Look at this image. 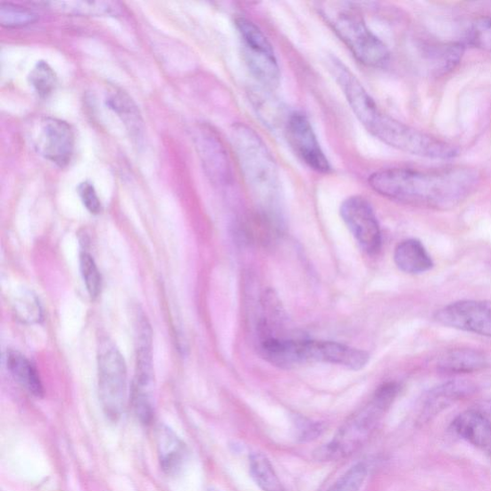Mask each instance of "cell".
<instances>
[{"instance_id":"1","label":"cell","mask_w":491,"mask_h":491,"mask_svg":"<svg viewBox=\"0 0 491 491\" xmlns=\"http://www.w3.org/2000/svg\"><path fill=\"white\" fill-rule=\"evenodd\" d=\"M479 176L469 168L419 171L389 168L374 172L370 187L383 197L420 208L447 211L469 198Z\"/></svg>"},{"instance_id":"2","label":"cell","mask_w":491,"mask_h":491,"mask_svg":"<svg viewBox=\"0 0 491 491\" xmlns=\"http://www.w3.org/2000/svg\"><path fill=\"white\" fill-rule=\"evenodd\" d=\"M242 175L263 208L274 211L280 200L279 168L265 142L251 127L239 123L231 130Z\"/></svg>"},{"instance_id":"3","label":"cell","mask_w":491,"mask_h":491,"mask_svg":"<svg viewBox=\"0 0 491 491\" xmlns=\"http://www.w3.org/2000/svg\"><path fill=\"white\" fill-rule=\"evenodd\" d=\"M399 391L395 383H386L373 395L370 402L348 418L331 441L318 448V461L331 462L352 456L368 442L376 431L384 413L390 408Z\"/></svg>"},{"instance_id":"4","label":"cell","mask_w":491,"mask_h":491,"mask_svg":"<svg viewBox=\"0 0 491 491\" xmlns=\"http://www.w3.org/2000/svg\"><path fill=\"white\" fill-rule=\"evenodd\" d=\"M320 12L361 63L381 68L389 61V50L357 11L345 4L327 3L320 5Z\"/></svg>"},{"instance_id":"5","label":"cell","mask_w":491,"mask_h":491,"mask_svg":"<svg viewBox=\"0 0 491 491\" xmlns=\"http://www.w3.org/2000/svg\"><path fill=\"white\" fill-rule=\"evenodd\" d=\"M364 127L385 145L416 156L447 160L458 154L454 146L399 122L381 110L374 113Z\"/></svg>"},{"instance_id":"6","label":"cell","mask_w":491,"mask_h":491,"mask_svg":"<svg viewBox=\"0 0 491 491\" xmlns=\"http://www.w3.org/2000/svg\"><path fill=\"white\" fill-rule=\"evenodd\" d=\"M236 28L250 72L266 88L276 89L280 83V68L272 44L249 19L237 18Z\"/></svg>"},{"instance_id":"7","label":"cell","mask_w":491,"mask_h":491,"mask_svg":"<svg viewBox=\"0 0 491 491\" xmlns=\"http://www.w3.org/2000/svg\"><path fill=\"white\" fill-rule=\"evenodd\" d=\"M98 387L106 416L112 421L118 420L125 409L127 368L122 354L109 342L102 344L99 350Z\"/></svg>"},{"instance_id":"8","label":"cell","mask_w":491,"mask_h":491,"mask_svg":"<svg viewBox=\"0 0 491 491\" xmlns=\"http://www.w3.org/2000/svg\"><path fill=\"white\" fill-rule=\"evenodd\" d=\"M340 213L361 249L370 255L378 254L382 245L381 230L369 201L361 196L347 198L341 204Z\"/></svg>"},{"instance_id":"9","label":"cell","mask_w":491,"mask_h":491,"mask_svg":"<svg viewBox=\"0 0 491 491\" xmlns=\"http://www.w3.org/2000/svg\"><path fill=\"white\" fill-rule=\"evenodd\" d=\"M284 132L295 156L310 170L322 174L331 171V165L320 146L314 129L304 113H291L284 123Z\"/></svg>"},{"instance_id":"10","label":"cell","mask_w":491,"mask_h":491,"mask_svg":"<svg viewBox=\"0 0 491 491\" xmlns=\"http://www.w3.org/2000/svg\"><path fill=\"white\" fill-rule=\"evenodd\" d=\"M438 324L491 338V302L460 301L439 309Z\"/></svg>"},{"instance_id":"11","label":"cell","mask_w":491,"mask_h":491,"mask_svg":"<svg viewBox=\"0 0 491 491\" xmlns=\"http://www.w3.org/2000/svg\"><path fill=\"white\" fill-rule=\"evenodd\" d=\"M299 358L301 365L318 362V363L338 365L354 370L365 368L370 360L366 352L350 345L314 340H300Z\"/></svg>"},{"instance_id":"12","label":"cell","mask_w":491,"mask_h":491,"mask_svg":"<svg viewBox=\"0 0 491 491\" xmlns=\"http://www.w3.org/2000/svg\"><path fill=\"white\" fill-rule=\"evenodd\" d=\"M74 146V133L70 124L54 118L41 121L36 147L46 160L60 167L68 165L73 156Z\"/></svg>"},{"instance_id":"13","label":"cell","mask_w":491,"mask_h":491,"mask_svg":"<svg viewBox=\"0 0 491 491\" xmlns=\"http://www.w3.org/2000/svg\"><path fill=\"white\" fill-rule=\"evenodd\" d=\"M194 139L206 174L215 183H228L230 164L221 139L210 127L204 125L198 129Z\"/></svg>"},{"instance_id":"14","label":"cell","mask_w":491,"mask_h":491,"mask_svg":"<svg viewBox=\"0 0 491 491\" xmlns=\"http://www.w3.org/2000/svg\"><path fill=\"white\" fill-rule=\"evenodd\" d=\"M135 329L137 369L133 387L153 392V332L145 313H137Z\"/></svg>"},{"instance_id":"15","label":"cell","mask_w":491,"mask_h":491,"mask_svg":"<svg viewBox=\"0 0 491 491\" xmlns=\"http://www.w3.org/2000/svg\"><path fill=\"white\" fill-rule=\"evenodd\" d=\"M460 437L491 457V424L477 409L465 411L452 421Z\"/></svg>"},{"instance_id":"16","label":"cell","mask_w":491,"mask_h":491,"mask_svg":"<svg viewBox=\"0 0 491 491\" xmlns=\"http://www.w3.org/2000/svg\"><path fill=\"white\" fill-rule=\"evenodd\" d=\"M475 392V386L468 381H450L437 386L426 395L420 415L421 422L431 420L437 413L458 400Z\"/></svg>"},{"instance_id":"17","label":"cell","mask_w":491,"mask_h":491,"mask_svg":"<svg viewBox=\"0 0 491 491\" xmlns=\"http://www.w3.org/2000/svg\"><path fill=\"white\" fill-rule=\"evenodd\" d=\"M156 444L161 468L168 476H176L184 469L188 458L187 445L167 426H159Z\"/></svg>"},{"instance_id":"18","label":"cell","mask_w":491,"mask_h":491,"mask_svg":"<svg viewBox=\"0 0 491 491\" xmlns=\"http://www.w3.org/2000/svg\"><path fill=\"white\" fill-rule=\"evenodd\" d=\"M394 260L400 270L410 275L429 272L434 266L430 254L417 239L399 243L395 250Z\"/></svg>"},{"instance_id":"19","label":"cell","mask_w":491,"mask_h":491,"mask_svg":"<svg viewBox=\"0 0 491 491\" xmlns=\"http://www.w3.org/2000/svg\"><path fill=\"white\" fill-rule=\"evenodd\" d=\"M45 7L61 14L72 16L104 17L116 16L121 12V5L112 2H46L42 3Z\"/></svg>"},{"instance_id":"20","label":"cell","mask_w":491,"mask_h":491,"mask_svg":"<svg viewBox=\"0 0 491 491\" xmlns=\"http://www.w3.org/2000/svg\"><path fill=\"white\" fill-rule=\"evenodd\" d=\"M488 366L486 355L470 348H458L445 354L438 360L439 370L448 373H470L485 370Z\"/></svg>"},{"instance_id":"21","label":"cell","mask_w":491,"mask_h":491,"mask_svg":"<svg viewBox=\"0 0 491 491\" xmlns=\"http://www.w3.org/2000/svg\"><path fill=\"white\" fill-rule=\"evenodd\" d=\"M7 368L25 390L35 396L44 395V387L37 370L27 356L16 351H10L6 357Z\"/></svg>"},{"instance_id":"22","label":"cell","mask_w":491,"mask_h":491,"mask_svg":"<svg viewBox=\"0 0 491 491\" xmlns=\"http://www.w3.org/2000/svg\"><path fill=\"white\" fill-rule=\"evenodd\" d=\"M107 105L120 116L131 136L140 138L144 133V121L133 99L122 90H116L107 98Z\"/></svg>"},{"instance_id":"23","label":"cell","mask_w":491,"mask_h":491,"mask_svg":"<svg viewBox=\"0 0 491 491\" xmlns=\"http://www.w3.org/2000/svg\"><path fill=\"white\" fill-rule=\"evenodd\" d=\"M250 473L258 487L262 491H284L272 462L262 454L250 456Z\"/></svg>"},{"instance_id":"24","label":"cell","mask_w":491,"mask_h":491,"mask_svg":"<svg viewBox=\"0 0 491 491\" xmlns=\"http://www.w3.org/2000/svg\"><path fill=\"white\" fill-rule=\"evenodd\" d=\"M38 20L36 12L29 8L12 4H0V24L5 29H21Z\"/></svg>"},{"instance_id":"25","label":"cell","mask_w":491,"mask_h":491,"mask_svg":"<svg viewBox=\"0 0 491 491\" xmlns=\"http://www.w3.org/2000/svg\"><path fill=\"white\" fill-rule=\"evenodd\" d=\"M29 82L36 93L45 98L54 92L58 79L57 75L49 64L44 61L37 62L29 75Z\"/></svg>"},{"instance_id":"26","label":"cell","mask_w":491,"mask_h":491,"mask_svg":"<svg viewBox=\"0 0 491 491\" xmlns=\"http://www.w3.org/2000/svg\"><path fill=\"white\" fill-rule=\"evenodd\" d=\"M14 309L17 317L28 324H36L43 319L40 301L30 292H25L18 296Z\"/></svg>"},{"instance_id":"27","label":"cell","mask_w":491,"mask_h":491,"mask_svg":"<svg viewBox=\"0 0 491 491\" xmlns=\"http://www.w3.org/2000/svg\"><path fill=\"white\" fill-rule=\"evenodd\" d=\"M368 475L364 462H358L343 474L328 491H360Z\"/></svg>"},{"instance_id":"28","label":"cell","mask_w":491,"mask_h":491,"mask_svg":"<svg viewBox=\"0 0 491 491\" xmlns=\"http://www.w3.org/2000/svg\"><path fill=\"white\" fill-rule=\"evenodd\" d=\"M80 270L88 295L93 299L97 298L101 291L102 279L94 257L86 252L80 255Z\"/></svg>"},{"instance_id":"29","label":"cell","mask_w":491,"mask_h":491,"mask_svg":"<svg viewBox=\"0 0 491 491\" xmlns=\"http://www.w3.org/2000/svg\"><path fill=\"white\" fill-rule=\"evenodd\" d=\"M470 44L491 53V19L477 21L469 35Z\"/></svg>"},{"instance_id":"30","label":"cell","mask_w":491,"mask_h":491,"mask_svg":"<svg viewBox=\"0 0 491 491\" xmlns=\"http://www.w3.org/2000/svg\"><path fill=\"white\" fill-rule=\"evenodd\" d=\"M79 193L85 208L92 214H98L101 212L102 204L97 196L95 187L85 182L79 187Z\"/></svg>"},{"instance_id":"31","label":"cell","mask_w":491,"mask_h":491,"mask_svg":"<svg viewBox=\"0 0 491 491\" xmlns=\"http://www.w3.org/2000/svg\"><path fill=\"white\" fill-rule=\"evenodd\" d=\"M325 431L324 426L320 423L312 422L301 419L298 421L299 438L302 442L313 441Z\"/></svg>"},{"instance_id":"32","label":"cell","mask_w":491,"mask_h":491,"mask_svg":"<svg viewBox=\"0 0 491 491\" xmlns=\"http://www.w3.org/2000/svg\"><path fill=\"white\" fill-rule=\"evenodd\" d=\"M476 409L479 411L491 424V400L481 403Z\"/></svg>"}]
</instances>
